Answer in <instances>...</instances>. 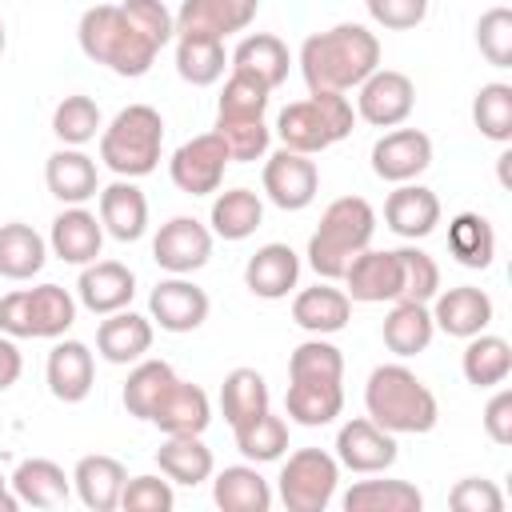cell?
<instances>
[{
    "instance_id": "cell-1",
    "label": "cell",
    "mask_w": 512,
    "mask_h": 512,
    "mask_svg": "<svg viewBox=\"0 0 512 512\" xmlns=\"http://www.w3.org/2000/svg\"><path fill=\"white\" fill-rule=\"evenodd\" d=\"M380 68V40L364 24H332L300 44L308 92H352Z\"/></svg>"
},
{
    "instance_id": "cell-2",
    "label": "cell",
    "mask_w": 512,
    "mask_h": 512,
    "mask_svg": "<svg viewBox=\"0 0 512 512\" xmlns=\"http://www.w3.org/2000/svg\"><path fill=\"white\" fill-rule=\"evenodd\" d=\"M364 408H368V420H376L392 436H424L440 420V404L432 388L404 364L372 368L364 384Z\"/></svg>"
},
{
    "instance_id": "cell-3",
    "label": "cell",
    "mask_w": 512,
    "mask_h": 512,
    "mask_svg": "<svg viewBox=\"0 0 512 512\" xmlns=\"http://www.w3.org/2000/svg\"><path fill=\"white\" fill-rule=\"evenodd\" d=\"M76 40H80V52L104 68H112L116 76H144L156 60V44L124 16L120 4H96L80 16L76 24Z\"/></svg>"
},
{
    "instance_id": "cell-4",
    "label": "cell",
    "mask_w": 512,
    "mask_h": 512,
    "mask_svg": "<svg viewBox=\"0 0 512 512\" xmlns=\"http://www.w3.org/2000/svg\"><path fill=\"white\" fill-rule=\"evenodd\" d=\"M376 212L364 196H340L324 208L312 240H308V264L320 280H340L356 252L372 244Z\"/></svg>"
},
{
    "instance_id": "cell-5",
    "label": "cell",
    "mask_w": 512,
    "mask_h": 512,
    "mask_svg": "<svg viewBox=\"0 0 512 512\" xmlns=\"http://www.w3.org/2000/svg\"><path fill=\"white\" fill-rule=\"evenodd\" d=\"M356 124L352 100L344 92H308L304 100H292L276 116V136L284 148L316 156L332 144H340Z\"/></svg>"
},
{
    "instance_id": "cell-6",
    "label": "cell",
    "mask_w": 512,
    "mask_h": 512,
    "mask_svg": "<svg viewBox=\"0 0 512 512\" xmlns=\"http://www.w3.org/2000/svg\"><path fill=\"white\" fill-rule=\"evenodd\" d=\"M160 148H164V120L152 104H128L112 116L108 128H100V160L124 180L156 172Z\"/></svg>"
},
{
    "instance_id": "cell-7",
    "label": "cell",
    "mask_w": 512,
    "mask_h": 512,
    "mask_svg": "<svg viewBox=\"0 0 512 512\" xmlns=\"http://www.w3.org/2000/svg\"><path fill=\"white\" fill-rule=\"evenodd\" d=\"M340 484V460L324 448H300L284 460L276 476L280 504L288 512H324Z\"/></svg>"
},
{
    "instance_id": "cell-8",
    "label": "cell",
    "mask_w": 512,
    "mask_h": 512,
    "mask_svg": "<svg viewBox=\"0 0 512 512\" xmlns=\"http://www.w3.org/2000/svg\"><path fill=\"white\" fill-rule=\"evenodd\" d=\"M228 164H232V156H228L224 140H220L216 132H200V136L184 140V144L172 152L168 176H172V184H176L180 192H188V196H212V192H220Z\"/></svg>"
},
{
    "instance_id": "cell-9",
    "label": "cell",
    "mask_w": 512,
    "mask_h": 512,
    "mask_svg": "<svg viewBox=\"0 0 512 512\" xmlns=\"http://www.w3.org/2000/svg\"><path fill=\"white\" fill-rule=\"evenodd\" d=\"M356 92V116L372 128H396L416 108V84L396 68H376Z\"/></svg>"
},
{
    "instance_id": "cell-10",
    "label": "cell",
    "mask_w": 512,
    "mask_h": 512,
    "mask_svg": "<svg viewBox=\"0 0 512 512\" xmlns=\"http://www.w3.org/2000/svg\"><path fill=\"white\" fill-rule=\"evenodd\" d=\"M264 192L284 212L308 208L316 200V192H320V168H316V160H308L304 152H292V148L272 152L264 160Z\"/></svg>"
},
{
    "instance_id": "cell-11",
    "label": "cell",
    "mask_w": 512,
    "mask_h": 512,
    "mask_svg": "<svg viewBox=\"0 0 512 512\" xmlns=\"http://www.w3.org/2000/svg\"><path fill=\"white\" fill-rule=\"evenodd\" d=\"M208 256H212V228L200 224L196 216H172L168 224H160L152 240V260L172 276H188L204 268Z\"/></svg>"
},
{
    "instance_id": "cell-12",
    "label": "cell",
    "mask_w": 512,
    "mask_h": 512,
    "mask_svg": "<svg viewBox=\"0 0 512 512\" xmlns=\"http://www.w3.org/2000/svg\"><path fill=\"white\" fill-rule=\"evenodd\" d=\"M208 308H212V300H208V292L200 288V284H192V280H184V276H168V280H160L156 288H152V296H148V316L164 328V332H196L204 320H208Z\"/></svg>"
},
{
    "instance_id": "cell-13",
    "label": "cell",
    "mask_w": 512,
    "mask_h": 512,
    "mask_svg": "<svg viewBox=\"0 0 512 512\" xmlns=\"http://www.w3.org/2000/svg\"><path fill=\"white\" fill-rule=\"evenodd\" d=\"M348 284V300H360V304H384V300H400V288H404V276H400V256L396 248L380 252V248H364L352 256V264L344 268L340 276Z\"/></svg>"
},
{
    "instance_id": "cell-14",
    "label": "cell",
    "mask_w": 512,
    "mask_h": 512,
    "mask_svg": "<svg viewBox=\"0 0 512 512\" xmlns=\"http://www.w3.org/2000/svg\"><path fill=\"white\" fill-rule=\"evenodd\" d=\"M428 164H432V140L420 128H396L372 144V172L388 184H408Z\"/></svg>"
},
{
    "instance_id": "cell-15",
    "label": "cell",
    "mask_w": 512,
    "mask_h": 512,
    "mask_svg": "<svg viewBox=\"0 0 512 512\" xmlns=\"http://www.w3.org/2000/svg\"><path fill=\"white\" fill-rule=\"evenodd\" d=\"M336 460L352 472H384L396 464V436L384 432L376 420L356 416L336 432Z\"/></svg>"
},
{
    "instance_id": "cell-16",
    "label": "cell",
    "mask_w": 512,
    "mask_h": 512,
    "mask_svg": "<svg viewBox=\"0 0 512 512\" xmlns=\"http://www.w3.org/2000/svg\"><path fill=\"white\" fill-rule=\"evenodd\" d=\"M260 12V0H184L176 12V36H232Z\"/></svg>"
},
{
    "instance_id": "cell-17",
    "label": "cell",
    "mask_w": 512,
    "mask_h": 512,
    "mask_svg": "<svg viewBox=\"0 0 512 512\" xmlns=\"http://www.w3.org/2000/svg\"><path fill=\"white\" fill-rule=\"evenodd\" d=\"M432 324L456 340H468L476 332H484L492 324V296L484 288H472V284H456V288H444L432 296Z\"/></svg>"
},
{
    "instance_id": "cell-18",
    "label": "cell",
    "mask_w": 512,
    "mask_h": 512,
    "mask_svg": "<svg viewBox=\"0 0 512 512\" xmlns=\"http://www.w3.org/2000/svg\"><path fill=\"white\" fill-rule=\"evenodd\" d=\"M48 248L56 260L64 264H92L104 248V224L96 212H88L84 204H68L56 220H52V232H48Z\"/></svg>"
},
{
    "instance_id": "cell-19",
    "label": "cell",
    "mask_w": 512,
    "mask_h": 512,
    "mask_svg": "<svg viewBox=\"0 0 512 512\" xmlns=\"http://www.w3.org/2000/svg\"><path fill=\"white\" fill-rule=\"evenodd\" d=\"M76 292H80V304L92 316H108V312H120V308L132 304L136 272L120 260H92V264H84V272L76 280Z\"/></svg>"
},
{
    "instance_id": "cell-20",
    "label": "cell",
    "mask_w": 512,
    "mask_h": 512,
    "mask_svg": "<svg viewBox=\"0 0 512 512\" xmlns=\"http://www.w3.org/2000/svg\"><path fill=\"white\" fill-rule=\"evenodd\" d=\"M152 424L164 432V436H204V428L212 424V404H208V392L192 380H172V388L160 396L156 412H152Z\"/></svg>"
},
{
    "instance_id": "cell-21",
    "label": "cell",
    "mask_w": 512,
    "mask_h": 512,
    "mask_svg": "<svg viewBox=\"0 0 512 512\" xmlns=\"http://www.w3.org/2000/svg\"><path fill=\"white\" fill-rule=\"evenodd\" d=\"M384 224L404 240H424L440 224V196L424 184H396L384 200Z\"/></svg>"
},
{
    "instance_id": "cell-22",
    "label": "cell",
    "mask_w": 512,
    "mask_h": 512,
    "mask_svg": "<svg viewBox=\"0 0 512 512\" xmlns=\"http://www.w3.org/2000/svg\"><path fill=\"white\" fill-rule=\"evenodd\" d=\"M44 376H48V392L56 400L80 404L92 392V384H96V360H92V352H88L84 340H60L48 352Z\"/></svg>"
},
{
    "instance_id": "cell-23",
    "label": "cell",
    "mask_w": 512,
    "mask_h": 512,
    "mask_svg": "<svg viewBox=\"0 0 512 512\" xmlns=\"http://www.w3.org/2000/svg\"><path fill=\"white\" fill-rule=\"evenodd\" d=\"M124 484H128V468H124L116 456H104V452L80 456L76 468H72V488H76L80 504L92 508V512H112V508H120Z\"/></svg>"
},
{
    "instance_id": "cell-24",
    "label": "cell",
    "mask_w": 512,
    "mask_h": 512,
    "mask_svg": "<svg viewBox=\"0 0 512 512\" xmlns=\"http://www.w3.org/2000/svg\"><path fill=\"white\" fill-rule=\"evenodd\" d=\"M300 280V256L288 244H264L244 264V284L260 300H284Z\"/></svg>"
},
{
    "instance_id": "cell-25",
    "label": "cell",
    "mask_w": 512,
    "mask_h": 512,
    "mask_svg": "<svg viewBox=\"0 0 512 512\" xmlns=\"http://www.w3.org/2000/svg\"><path fill=\"white\" fill-rule=\"evenodd\" d=\"M152 348V316H140L132 308L108 312L96 328V352L108 364H136Z\"/></svg>"
},
{
    "instance_id": "cell-26",
    "label": "cell",
    "mask_w": 512,
    "mask_h": 512,
    "mask_svg": "<svg viewBox=\"0 0 512 512\" xmlns=\"http://www.w3.org/2000/svg\"><path fill=\"white\" fill-rule=\"evenodd\" d=\"M228 64H232V72H240V76H248V80H256V84H264V88L272 92V88H280V84L288 80L292 56H288V44H284L280 36L256 32V36H244V40L236 44V52H232Z\"/></svg>"
},
{
    "instance_id": "cell-27",
    "label": "cell",
    "mask_w": 512,
    "mask_h": 512,
    "mask_svg": "<svg viewBox=\"0 0 512 512\" xmlns=\"http://www.w3.org/2000/svg\"><path fill=\"white\" fill-rule=\"evenodd\" d=\"M100 224L112 240L132 244L148 232V196L132 184V180H116L108 188H100Z\"/></svg>"
},
{
    "instance_id": "cell-28",
    "label": "cell",
    "mask_w": 512,
    "mask_h": 512,
    "mask_svg": "<svg viewBox=\"0 0 512 512\" xmlns=\"http://www.w3.org/2000/svg\"><path fill=\"white\" fill-rule=\"evenodd\" d=\"M44 180H48V192L60 200V204H84L100 192V176H96V160L80 148H60L48 156L44 164Z\"/></svg>"
},
{
    "instance_id": "cell-29",
    "label": "cell",
    "mask_w": 512,
    "mask_h": 512,
    "mask_svg": "<svg viewBox=\"0 0 512 512\" xmlns=\"http://www.w3.org/2000/svg\"><path fill=\"white\" fill-rule=\"evenodd\" d=\"M12 492L20 504H32V508H60L72 492V476H64V468L48 456H32V460H20L16 472H12Z\"/></svg>"
},
{
    "instance_id": "cell-30",
    "label": "cell",
    "mask_w": 512,
    "mask_h": 512,
    "mask_svg": "<svg viewBox=\"0 0 512 512\" xmlns=\"http://www.w3.org/2000/svg\"><path fill=\"white\" fill-rule=\"evenodd\" d=\"M348 316H352V300H348V292H340V288H332V284L304 288V292H296V300H292V320H296L304 332H312V336H332V332H340V328L348 324Z\"/></svg>"
},
{
    "instance_id": "cell-31",
    "label": "cell",
    "mask_w": 512,
    "mask_h": 512,
    "mask_svg": "<svg viewBox=\"0 0 512 512\" xmlns=\"http://www.w3.org/2000/svg\"><path fill=\"white\" fill-rule=\"evenodd\" d=\"M284 408L304 428H324L344 412L340 380H292L284 392Z\"/></svg>"
},
{
    "instance_id": "cell-32",
    "label": "cell",
    "mask_w": 512,
    "mask_h": 512,
    "mask_svg": "<svg viewBox=\"0 0 512 512\" xmlns=\"http://www.w3.org/2000/svg\"><path fill=\"white\" fill-rule=\"evenodd\" d=\"M212 500L224 512H268L272 508V488L256 472V464H232V468L216 472Z\"/></svg>"
},
{
    "instance_id": "cell-33",
    "label": "cell",
    "mask_w": 512,
    "mask_h": 512,
    "mask_svg": "<svg viewBox=\"0 0 512 512\" xmlns=\"http://www.w3.org/2000/svg\"><path fill=\"white\" fill-rule=\"evenodd\" d=\"M48 260V240L20 220L0 224V276L4 280H32Z\"/></svg>"
},
{
    "instance_id": "cell-34",
    "label": "cell",
    "mask_w": 512,
    "mask_h": 512,
    "mask_svg": "<svg viewBox=\"0 0 512 512\" xmlns=\"http://www.w3.org/2000/svg\"><path fill=\"white\" fill-rule=\"evenodd\" d=\"M388 352L396 356H416L432 344L436 336V324H432V312L428 304H416V300H396L392 312L384 316V328H380Z\"/></svg>"
},
{
    "instance_id": "cell-35",
    "label": "cell",
    "mask_w": 512,
    "mask_h": 512,
    "mask_svg": "<svg viewBox=\"0 0 512 512\" xmlns=\"http://www.w3.org/2000/svg\"><path fill=\"white\" fill-rule=\"evenodd\" d=\"M340 504L344 512H420L424 492L408 480H356Z\"/></svg>"
},
{
    "instance_id": "cell-36",
    "label": "cell",
    "mask_w": 512,
    "mask_h": 512,
    "mask_svg": "<svg viewBox=\"0 0 512 512\" xmlns=\"http://www.w3.org/2000/svg\"><path fill=\"white\" fill-rule=\"evenodd\" d=\"M460 368H464V380L472 388H496L512 372V344L504 336L476 332V336H468V348L460 356Z\"/></svg>"
},
{
    "instance_id": "cell-37",
    "label": "cell",
    "mask_w": 512,
    "mask_h": 512,
    "mask_svg": "<svg viewBox=\"0 0 512 512\" xmlns=\"http://www.w3.org/2000/svg\"><path fill=\"white\" fill-rule=\"evenodd\" d=\"M156 464H160V472H164L172 484H188V488L204 484V480L212 476V468H216L212 448H208L200 436H168V440L156 448Z\"/></svg>"
},
{
    "instance_id": "cell-38",
    "label": "cell",
    "mask_w": 512,
    "mask_h": 512,
    "mask_svg": "<svg viewBox=\"0 0 512 512\" xmlns=\"http://www.w3.org/2000/svg\"><path fill=\"white\" fill-rule=\"evenodd\" d=\"M264 220V204L252 188H228L212 200V212H208V224L220 240H248Z\"/></svg>"
},
{
    "instance_id": "cell-39",
    "label": "cell",
    "mask_w": 512,
    "mask_h": 512,
    "mask_svg": "<svg viewBox=\"0 0 512 512\" xmlns=\"http://www.w3.org/2000/svg\"><path fill=\"white\" fill-rule=\"evenodd\" d=\"M228 52L216 36H176V72L192 88H208L224 76Z\"/></svg>"
},
{
    "instance_id": "cell-40",
    "label": "cell",
    "mask_w": 512,
    "mask_h": 512,
    "mask_svg": "<svg viewBox=\"0 0 512 512\" xmlns=\"http://www.w3.org/2000/svg\"><path fill=\"white\" fill-rule=\"evenodd\" d=\"M28 312H32V340H60L76 324V300L60 284L28 288Z\"/></svg>"
},
{
    "instance_id": "cell-41",
    "label": "cell",
    "mask_w": 512,
    "mask_h": 512,
    "mask_svg": "<svg viewBox=\"0 0 512 512\" xmlns=\"http://www.w3.org/2000/svg\"><path fill=\"white\" fill-rule=\"evenodd\" d=\"M172 380H176V372H172L168 360H136V368L124 380V396H120L128 416L152 420V412H156L160 396L172 388Z\"/></svg>"
},
{
    "instance_id": "cell-42",
    "label": "cell",
    "mask_w": 512,
    "mask_h": 512,
    "mask_svg": "<svg viewBox=\"0 0 512 512\" xmlns=\"http://www.w3.org/2000/svg\"><path fill=\"white\" fill-rule=\"evenodd\" d=\"M448 252L464 268H488L496 256V232L480 212H460L448 220Z\"/></svg>"
},
{
    "instance_id": "cell-43",
    "label": "cell",
    "mask_w": 512,
    "mask_h": 512,
    "mask_svg": "<svg viewBox=\"0 0 512 512\" xmlns=\"http://www.w3.org/2000/svg\"><path fill=\"white\" fill-rule=\"evenodd\" d=\"M220 412L236 428L260 412H268V384L256 368H232L220 384Z\"/></svg>"
},
{
    "instance_id": "cell-44",
    "label": "cell",
    "mask_w": 512,
    "mask_h": 512,
    "mask_svg": "<svg viewBox=\"0 0 512 512\" xmlns=\"http://www.w3.org/2000/svg\"><path fill=\"white\" fill-rule=\"evenodd\" d=\"M232 436H236L240 456L252 460V464H268V460H280L288 452V424L280 416H272V408L252 416V420H244V424H236Z\"/></svg>"
},
{
    "instance_id": "cell-45",
    "label": "cell",
    "mask_w": 512,
    "mask_h": 512,
    "mask_svg": "<svg viewBox=\"0 0 512 512\" xmlns=\"http://www.w3.org/2000/svg\"><path fill=\"white\" fill-rule=\"evenodd\" d=\"M472 124L480 128V136L508 144L512 140V84L504 80L480 84V92L472 96Z\"/></svg>"
},
{
    "instance_id": "cell-46",
    "label": "cell",
    "mask_w": 512,
    "mask_h": 512,
    "mask_svg": "<svg viewBox=\"0 0 512 512\" xmlns=\"http://www.w3.org/2000/svg\"><path fill=\"white\" fill-rule=\"evenodd\" d=\"M100 128H104V120H100V108H96L92 96H80V92L64 96L56 104V112H52V132H56V140L64 148H80V144L96 140Z\"/></svg>"
},
{
    "instance_id": "cell-47",
    "label": "cell",
    "mask_w": 512,
    "mask_h": 512,
    "mask_svg": "<svg viewBox=\"0 0 512 512\" xmlns=\"http://www.w3.org/2000/svg\"><path fill=\"white\" fill-rule=\"evenodd\" d=\"M288 380H344V352L332 340L312 336V340L292 348Z\"/></svg>"
},
{
    "instance_id": "cell-48",
    "label": "cell",
    "mask_w": 512,
    "mask_h": 512,
    "mask_svg": "<svg viewBox=\"0 0 512 512\" xmlns=\"http://www.w3.org/2000/svg\"><path fill=\"white\" fill-rule=\"evenodd\" d=\"M268 112V88L232 72L224 80V92H220V104H216V120H264Z\"/></svg>"
},
{
    "instance_id": "cell-49",
    "label": "cell",
    "mask_w": 512,
    "mask_h": 512,
    "mask_svg": "<svg viewBox=\"0 0 512 512\" xmlns=\"http://www.w3.org/2000/svg\"><path fill=\"white\" fill-rule=\"evenodd\" d=\"M476 48L492 68H512V8L496 4L476 20Z\"/></svg>"
},
{
    "instance_id": "cell-50",
    "label": "cell",
    "mask_w": 512,
    "mask_h": 512,
    "mask_svg": "<svg viewBox=\"0 0 512 512\" xmlns=\"http://www.w3.org/2000/svg\"><path fill=\"white\" fill-rule=\"evenodd\" d=\"M212 132L224 140L228 156L240 160V164L260 160V156L268 152V140H272V128H268L264 120H216Z\"/></svg>"
},
{
    "instance_id": "cell-51",
    "label": "cell",
    "mask_w": 512,
    "mask_h": 512,
    "mask_svg": "<svg viewBox=\"0 0 512 512\" xmlns=\"http://www.w3.org/2000/svg\"><path fill=\"white\" fill-rule=\"evenodd\" d=\"M396 256H400V276H404L400 300L428 304L440 292V268H436V260L428 252H420V248H396Z\"/></svg>"
},
{
    "instance_id": "cell-52",
    "label": "cell",
    "mask_w": 512,
    "mask_h": 512,
    "mask_svg": "<svg viewBox=\"0 0 512 512\" xmlns=\"http://www.w3.org/2000/svg\"><path fill=\"white\" fill-rule=\"evenodd\" d=\"M176 492L168 484V476H128L124 492H120V508L128 512H172Z\"/></svg>"
},
{
    "instance_id": "cell-53",
    "label": "cell",
    "mask_w": 512,
    "mask_h": 512,
    "mask_svg": "<svg viewBox=\"0 0 512 512\" xmlns=\"http://www.w3.org/2000/svg\"><path fill=\"white\" fill-rule=\"evenodd\" d=\"M120 8H124V16H128L156 48H164V44L176 36V16L164 8V0H124Z\"/></svg>"
},
{
    "instance_id": "cell-54",
    "label": "cell",
    "mask_w": 512,
    "mask_h": 512,
    "mask_svg": "<svg viewBox=\"0 0 512 512\" xmlns=\"http://www.w3.org/2000/svg\"><path fill=\"white\" fill-rule=\"evenodd\" d=\"M448 504L456 512H504V492L484 476H464L448 492Z\"/></svg>"
},
{
    "instance_id": "cell-55",
    "label": "cell",
    "mask_w": 512,
    "mask_h": 512,
    "mask_svg": "<svg viewBox=\"0 0 512 512\" xmlns=\"http://www.w3.org/2000/svg\"><path fill=\"white\" fill-rule=\"evenodd\" d=\"M364 4H368V16L388 32H408L428 16V0H364Z\"/></svg>"
},
{
    "instance_id": "cell-56",
    "label": "cell",
    "mask_w": 512,
    "mask_h": 512,
    "mask_svg": "<svg viewBox=\"0 0 512 512\" xmlns=\"http://www.w3.org/2000/svg\"><path fill=\"white\" fill-rule=\"evenodd\" d=\"M0 332L12 340H28L32 336V312H28V288H16L8 296H0Z\"/></svg>"
},
{
    "instance_id": "cell-57",
    "label": "cell",
    "mask_w": 512,
    "mask_h": 512,
    "mask_svg": "<svg viewBox=\"0 0 512 512\" xmlns=\"http://www.w3.org/2000/svg\"><path fill=\"white\" fill-rule=\"evenodd\" d=\"M484 432L492 444H512V392L508 388H500L484 404Z\"/></svg>"
},
{
    "instance_id": "cell-58",
    "label": "cell",
    "mask_w": 512,
    "mask_h": 512,
    "mask_svg": "<svg viewBox=\"0 0 512 512\" xmlns=\"http://www.w3.org/2000/svg\"><path fill=\"white\" fill-rule=\"evenodd\" d=\"M20 372H24V356H20L16 340L0 332V392H8L20 380Z\"/></svg>"
},
{
    "instance_id": "cell-59",
    "label": "cell",
    "mask_w": 512,
    "mask_h": 512,
    "mask_svg": "<svg viewBox=\"0 0 512 512\" xmlns=\"http://www.w3.org/2000/svg\"><path fill=\"white\" fill-rule=\"evenodd\" d=\"M20 508V500H16V492H12V484L0 476V512H16Z\"/></svg>"
},
{
    "instance_id": "cell-60",
    "label": "cell",
    "mask_w": 512,
    "mask_h": 512,
    "mask_svg": "<svg viewBox=\"0 0 512 512\" xmlns=\"http://www.w3.org/2000/svg\"><path fill=\"white\" fill-rule=\"evenodd\" d=\"M508 160H512V152H500V164L496 168H500V184L504 188H508Z\"/></svg>"
},
{
    "instance_id": "cell-61",
    "label": "cell",
    "mask_w": 512,
    "mask_h": 512,
    "mask_svg": "<svg viewBox=\"0 0 512 512\" xmlns=\"http://www.w3.org/2000/svg\"><path fill=\"white\" fill-rule=\"evenodd\" d=\"M4 44H8V32H4V24H0V56H4Z\"/></svg>"
}]
</instances>
